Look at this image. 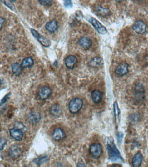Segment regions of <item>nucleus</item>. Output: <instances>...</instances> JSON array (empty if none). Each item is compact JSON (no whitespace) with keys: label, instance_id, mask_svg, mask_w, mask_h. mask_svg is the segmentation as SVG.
Here are the masks:
<instances>
[{"label":"nucleus","instance_id":"7","mask_svg":"<svg viewBox=\"0 0 148 167\" xmlns=\"http://www.w3.org/2000/svg\"><path fill=\"white\" fill-rule=\"evenodd\" d=\"M8 154L12 159H16L22 156V151L21 148L17 145H14L10 148Z\"/></svg>","mask_w":148,"mask_h":167},{"label":"nucleus","instance_id":"16","mask_svg":"<svg viewBox=\"0 0 148 167\" xmlns=\"http://www.w3.org/2000/svg\"><path fill=\"white\" fill-rule=\"evenodd\" d=\"M28 119L32 123H38L41 119V114L37 112H31L28 115Z\"/></svg>","mask_w":148,"mask_h":167},{"label":"nucleus","instance_id":"17","mask_svg":"<svg viewBox=\"0 0 148 167\" xmlns=\"http://www.w3.org/2000/svg\"><path fill=\"white\" fill-rule=\"evenodd\" d=\"M143 157L140 152L136 154L132 159V165L134 167H140L143 161Z\"/></svg>","mask_w":148,"mask_h":167},{"label":"nucleus","instance_id":"23","mask_svg":"<svg viewBox=\"0 0 148 167\" xmlns=\"http://www.w3.org/2000/svg\"><path fill=\"white\" fill-rule=\"evenodd\" d=\"M48 161V157L47 156H44L43 157H40L37 158L34 160V162L38 165H41L43 164L44 162H46Z\"/></svg>","mask_w":148,"mask_h":167},{"label":"nucleus","instance_id":"29","mask_svg":"<svg viewBox=\"0 0 148 167\" xmlns=\"http://www.w3.org/2000/svg\"><path fill=\"white\" fill-rule=\"evenodd\" d=\"M9 94H7L6 96L3 99H2V101H1V105H2V104L5 103V102H6L7 101V99L9 98Z\"/></svg>","mask_w":148,"mask_h":167},{"label":"nucleus","instance_id":"1","mask_svg":"<svg viewBox=\"0 0 148 167\" xmlns=\"http://www.w3.org/2000/svg\"><path fill=\"white\" fill-rule=\"evenodd\" d=\"M109 158L113 161H122L123 159L121 156L118 149L113 142H110L107 145Z\"/></svg>","mask_w":148,"mask_h":167},{"label":"nucleus","instance_id":"22","mask_svg":"<svg viewBox=\"0 0 148 167\" xmlns=\"http://www.w3.org/2000/svg\"><path fill=\"white\" fill-rule=\"evenodd\" d=\"M96 12L100 15L102 16H107L110 13V10L108 9H104L102 8L101 7H99L96 9Z\"/></svg>","mask_w":148,"mask_h":167},{"label":"nucleus","instance_id":"8","mask_svg":"<svg viewBox=\"0 0 148 167\" xmlns=\"http://www.w3.org/2000/svg\"><path fill=\"white\" fill-rule=\"evenodd\" d=\"M90 22L93 25V27L95 28L96 30L100 34H106L107 32V30L106 28L102 25V24L96 19L91 18V20H90Z\"/></svg>","mask_w":148,"mask_h":167},{"label":"nucleus","instance_id":"10","mask_svg":"<svg viewBox=\"0 0 148 167\" xmlns=\"http://www.w3.org/2000/svg\"><path fill=\"white\" fill-rule=\"evenodd\" d=\"M128 65L125 62H122L117 66L116 73L119 76H124L128 73Z\"/></svg>","mask_w":148,"mask_h":167},{"label":"nucleus","instance_id":"34","mask_svg":"<svg viewBox=\"0 0 148 167\" xmlns=\"http://www.w3.org/2000/svg\"><path fill=\"white\" fill-rule=\"evenodd\" d=\"M138 1H142V0H138Z\"/></svg>","mask_w":148,"mask_h":167},{"label":"nucleus","instance_id":"18","mask_svg":"<svg viewBox=\"0 0 148 167\" xmlns=\"http://www.w3.org/2000/svg\"><path fill=\"white\" fill-rule=\"evenodd\" d=\"M103 64V61L101 58L96 57L93 58L89 62V65L91 67L97 68L100 67Z\"/></svg>","mask_w":148,"mask_h":167},{"label":"nucleus","instance_id":"9","mask_svg":"<svg viewBox=\"0 0 148 167\" xmlns=\"http://www.w3.org/2000/svg\"><path fill=\"white\" fill-rule=\"evenodd\" d=\"M52 94V90L47 86H44L40 89L38 95L42 100H46L50 97Z\"/></svg>","mask_w":148,"mask_h":167},{"label":"nucleus","instance_id":"5","mask_svg":"<svg viewBox=\"0 0 148 167\" xmlns=\"http://www.w3.org/2000/svg\"><path fill=\"white\" fill-rule=\"evenodd\" d=\"M132 28L137 34H143L146 32V25L142 20H139L135 22Z\"/></svg>","mask_w":148,"mask_h":167},{"label":"nucleus","instance_id":"20","mask_svg":"<svg viewBox=\"0 0 148 167\" xmlns=\"http://www.w3.org/2000/svg\"><path fill=\"white\" fill-rule=\"evenodd\" d=\"M34 64V60L31 57H29L25 58L23 60L21 65L23 69H25L32 67Z\"/></svg>","mask_w":148,"mask_h":167},{"label":"nucleus","instance_id":"3","mask_svg":"<svg viewBox=\"0 0 148 167\" xmlns=\"http://www.w3.org/2000/svg\"><path fill=\"white\" fill-rule=\"evenodd\" d=\"M89 153L93 158L98 159L101 157L103 152V149L99 143H93L89 148Z\"/></svg>","mask_w":148,"mask_h":167},{"label":"nucleus","instance_id":"32","mask_svg":"<svg viewBox=\"0 0 148 167\" xmlns=\"http://www.w3.org/2000/svg\"><path fill=\"white\" fill-rule=\"evenodd\" d=\"M122 1H123V0H116V1L117 2H121Z\"/></svg>","mask_w":148,"mask_h":167},{"label":"nucleus","instance_id":"11","mask_svg":"<svg viewBox=\"0 0 148 167\" xmlns=\"http://www.w3.org/2000/svg\"><path fill=\"white\" fill-rule=\"evenodd\" d=\"M77 62V59L75 56H68L65 60L66 66L70 69H73Z\"/></svg>","mask_w":148,"mask_h":167},{"label":"nucleus","instance_id":"26","mask_svg":"<svg viewBox=\"0 0 148 167\" xmlns=\"http://www.w3.org/2000/svg\"><path fill=\"white\" fill-rule=\"evenodd\" d=\"M15 127L19 128V129H21L24 131H25V130L27 129L26 127L24 125V124L21 123V122H17L16 125H15Z\"/></svg>","mask_w":148,"mask_h":167},{"label":"nucleus","instance_id":"25","mask_svg":"<svg viewBox=\"0 0 148 167\" xmlns=\"http://www.w3.org/2000/svg\"><path fill=\"white\" fill-rule=\"evenodd\" d=\"M40 4L46 6H50L52 5L53 0H38Z\"/></svg>","mask_w":148,"mask_h":167},{"label":"nucleus","instance_id":"14","mask_svg":"<svg viewBox=\"0 0 148 167\" xmlns=\"http://www.w3.org/2000/svg\"><path fill=\"white\" fill-rule=\"evenodd\" d=\"M57 22L55 20H52L51 22H47L45 25V28L47 31L51 33H54L58 29Z\"/></svg>","mask_w":148,"mask_h":167},{"label":"nucleus","instance_id":"15","mask_svg":"<svg viewBox=\"0 0 148 167\" xmlns=\"http://www.w3.org/2000/svg\"><path fill=\"white\" fill-rule=\"evenodd\" d=\"M91 98L94 103H99L101 102L103 99V94L101 91L95 90L91 93Z\"/></svg>","mask_w":148,"mask_h":167},{"label":"nucleus","instance_id":"30","mask_svg":"<svg viewBox=\"0 0 148 167\" xmlns=\"http://www.w3.org/2000/svg\"><path fill=\"white\" fill-rule=\"evenodd\" d=\"M5 22V19L2 18H1V30H2L3 25H4V22Z\"/></svg>","mask_w":148,"mask_h":167},{"label":"nucleus","instance_id":"13","mask_svg":"<svg viewBox=\"0 0 148 167\" xmlns=\"http://www.w3.org/2000/svg\"><path fill=\"white\" fill-rule=\"evenodd\" d=\"M65 137V132L61 128H57L53 131V138L56 141H60V140L64 139Z\"/></svg>","mask_w":148,"mask_h":167},{"label":"nucleus","instance_id":"19","mask_svg":"<svg viewBox=\"0 0 148 167\" xmlns=\"http://www.w3.org/2000/svg\"><path fill=\"white\" fill-rule=\"evenodd\" d=\"M12 72L17 76H19L22 74L23 68L22 65L18 63H14L12 64Z\"/></svg>","mask_w":148,"mask_h":167},{"label":"nucleus","instance_id":"28","mask_svg":"<svg viewBox=\"0 0 148 167\" xmlns=\"http://www.w3.org/2000/svg\"><path fill=\"white\" fill-rule=\"evenodd\" d=\"M64 5L66 7H72V3L71 0H65L64 2Z\"/></svg>","mask_w":148,"mask_h":167},{"label":"nucleus","instance_id":"2","mask_svg":"<svg viewBox=\"0 0 148 167\" xmlns=\"http://www.w3.org/2000/svg\"><path fill=\"white\" fill-rule=\"evenodd\" d=\"M83 105V100L80 98H74L70 101L69 110L71 113L76 114L81 109Z\"/></svg>","mask_w":148,"mask_h":167},{"label":"nucleus","instance_id":"24","mask_svg":"<svg viewBox=\"0 0 148 167\" xmlns=\"http://www.w3.org/2000/svg\"><path fill=\"white\" fill-rule=\"evenodd\" d=\"M114 111L116 121L117 122L118 120L119 119V116H120V111L116 102H115L114 104Z\"/></svg>","mask_w":148,"mask_h":167},{"label":"nucleus","instance_id":"31","mask_svg":"<svg viewBox=\"0 0 148 167\" xmlns=\"http://www.w3.org/2000/svg\"><path fill=\"white\" fill-rule=\"evenodd\" d=\"M77 167H84V166H86V165L85 164H84L83 163V162H79V163L77 164Z\"/></svg>","mask_w":148,"mask_h":167},{"label":"nucleus","instance_id":"4","mask_svg":"<svg viewBox=\"0 0 148 167\" xmlns=\"http://www.w3.org/2000/svg\"><path fill=\"white\" fill-rule=\"evenodd\" d=\"M31 32L33 36L40 43L45 47H48L51 45V42L45 37L40 35L39 33L33 29H31Z\"/></svg>","mask_w":148,"mask_h":167},{"label":"nucleus","instance_id":"27","mask_svg":"<svg viewBox=\"0 0 148 167\" xmlns=\"http://www.w3.org/2000/svg\"><path fill=\"white\" fill-rule=\"evenodd\" d=\"M7 143V141L6 139H3V138L1 139V143H0V144H1V151H2L3 150L4 146L6 145Z\"/></svg>","mask_w":148,"mask_h":167},{"label":"nucleus","instance_id":"12","mask_svg":"<svg viewBox=\"0 0 148 167\" xmlns=\"http://www.w3.org/2000/svg\"><path fill=\"white\" fill-rule=\"evenodd\" d=\"M79 44L83 48L86 50L89 49L92 46V41L90 38L83 37L79 40Z\"/></svg>","mask_w":148,"mask_h":167},{"label":"nucleus","instance_id":"33","mask_svg":"<svg viewBox=\"0 0 148 167\" xmlns=\"http://www.w3.org/2000/svg\"><path fill=\"white\" fill-rule=\"evenodd\" d=\"M9 1H10V2H15V1H16V0H9Z\"/></svg>","mask_w":148,"mask_h":167},{"label":"nucleus","instance_id":"21","mask_svg":"<svg viewBox=\"0 0 148 167\" xmlns=\"http://www.w3.org/2000/svg\"><path fill=\"white\" fill-rule=\"evenodd\" d=\"M50 112L53 116H58L61 113V108L58 104H54L50 109Z\"/></svg>","mask_w":148,"mask_h":167},{"label":"nucleus","instance_id":"6","mask_svg":"<svg viewBox=\"0 0 148 167\" xmlns=\"http://www.w3.org/2000/svg\"><path fill=\"white\" fill-rule=\"evenodd\" d=\"M10 135L11 137L13 138L17 141H22L24 137V131L21 129L17 127H14L9 130Z\"/></svg>","mask_w":148,"mask_h":167}]
</instances>
